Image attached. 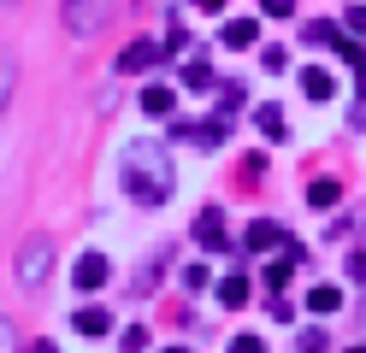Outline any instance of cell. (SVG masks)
<instances>
[{"mask_svg": "<svg viewBox=\"0 0 366 353\" xmlns=\"http://www.w3.org/2000/svg\"><path fill=\"white\" fill-rule=\"evenodd\" d=\"M172 153L159 148V141H130L124 148V195L136 206H159L172 200Z\"/></svg>", "mask_w": 366, "mask_h": 353, "instance_id": "1", "label": "cell"}, {"mask_svg": "<svg viewBox=\"0 0 366 353\" xmlns=\"http://www.w3.org/2000/svg\"><path fill=\"white\" fill-rule=\"evenodd\" d=\"M48 265H54V242H48V235H24L18 265H12L18 289H41V282H48Z\"/></svg>", "mask_w": 366, "mask_h": 353, "instance_id": "2", "label": "cell"}, {"mask_svg": "<svg viewBox=\"0 0 366 353\" xmlns=\"http://www.w3.org/2000/svg\"><path fill=\"white\" fill-rule=\"evenodd\" d=\"M195 242L207 247V253H224V247H231V230H224V218H219L213 206H207V212L195 218Z\"/></svg>", "mask_w": 366, "mask_h": 353, "instance_id": "3", "label": "cell"}, {"mask_svg": "<svg viewBox=\"0 0 366 353\" xmlns=\"http://www.w3.org/2000/svg\"><path fill=\"white\" fill-rule=\"evenodd\" d=\"M242 247H248V253H272V247H290V235H284V224H272V218H260V224H248V235H242Z\"/></svg>", "mask_w": 366, "mask_h": 353, "instance_id": "4", "label": "cell"}, {"mask_svg": "<svg viewBox=\"0 0 366 353\" xmlns=\"http://www.w3.org/2000/svg\"><path fill=\"white\" fill-rule=\"evenodd\" d=\"M71 329L89 336V342H101V336H112V312L107 306H83V312H71Z\"/></svg>", "mask_w": 366, "mask_h": 353, "instance_id": "5", "label": "cell"}, {"mask_svg": "<svg viewBox=\"0 0 366 353\" xmlns=\"http://www.w3.org/2000/svg\"><path fill=\"white\" fill-rule=\"evenodd\" d=\"M107 277H112V265H107V253H83V259H77V271H71V282H77L83 295H89V289H101Z\"/></svg>", "mask_w": 366, "mask_h": 353, "instance_id": "6", "label": "cell"}, {"mask_svg": "<svg viewBox=\"0 0 366 353\" xmlns=\"http://www.w3.org/2000/svg\"><path fill=\"white\" fill-rule=\"evenodd\" d=\"M254 124H260L266 141H284V135H290V118H284L278 101H260V106H254Z\"/></svg>", "mask_w": 366, "mask_h": 353, "instance_id": "7", "label": "cell"}, {"mask_svg": "<svg viewBox=\"0 0 366 353\" xmlns=\"http://www.w3.org/2000/svg\"><path fill=\"white\" fill-rule=\"evenodd\" d=\"M154 59H166V53H159V41H130L124 53H119V71L130 77V71H148Z\"/></svg>", "mask_w": 366, "mask_h": 353, "instance_id": "8", "label": "cell"}, {"mask_svg": "<svg viewBox=\"0 0 366 353\" xmlns=\"http://www.w3.org/2000/svg\"><path fill=\"white\" fill-rule=\"evenodd\" d=\"M107 18V6H95V0H71V6H65V30H95V24Z\"/></svg>", "mask_w": 366, "mask_h": 353, "instance_id": "9", "label": "cell"}, {"mask_svg": "<svg viewBox=\"0 0 366 353\" xmlns=\"http://www.w3.org/2000/svg\"><path fill=\"white\" fill-rule=\"evenodd\" d=\"M302 94H307V101H331V94H337V77H331V71H319V65H307V71H302Z\"/></svg>", "mask_w": 366, "mask_h": 353, "instance_id": "10", "label": "cell"}, {"mask_svg": "<svg viewBox=\"0 0 366 353\" xmlns=\"http://www.w3.org/2000/svg\"><path fill=\"white\" fill-rule=\"evenodd\" d=\"M177 135H189L195 148H219V141H224V124H219V118H201V124H177Z\"/></svg>", "mask_w": 366, "mask_h": 353, "instance_id": "11", "label": "cell"}, {"mask_svg": "<svg viewBox=\"0 0 366 353\" xmlns=\"http://www.w3.org/2000/svg\"><path fill=\"white\" fill-rule=\"evenodd\" d=\"M248 295H254V289H248V277H242V271L219 277V306H231V312H237V306H248Z\"/></svg>", "mask_w": 366, "mask_h": 353, "instance_id": "12", "label": "cell"}, {"mask_svg": "<svg viewBox=\"0 0 366 353\" xmlns=\"http://www.w3.org/2000/svg\"><path fill=\"white\" fill-rule=\"evenodd\" d=\"M295 259H302V253H295V247H284V259H272V265L260 271V277H266V289H272V295H278V289H284V282L295 277Z\"/></svg>", "mask_w": 366, "mask_h": 353, "instance_id": "13", "label": "cell"}, {"mask_svg": "<svg viewBox=\"0 0 366 353\" xmlns=\"http://www.w3.org/2000/svg\"><path fill=\"white\" fill-rule=\"evenodd\" d=\"M177 106V88H166V83H154V88H142V112L148 118H166Z\"/></svg>", "mask_w": 366, "mask_h": 353, "instance_id": "14", "label": "cell"}, {"mask_svg": "<svg viewBox=\"0 0 366 353\" xmlns=\"http://www.w3.org/2000/svg\"><path fill=\"white\" fill-rule=\"evenodd\" d=\"M254 36H260V24H254V18H237V24H224L219 41H224V47H254Z\"/></svg>", "mask_w": 366, "mask_h": 353, "instance_id": "15", "label": "cell"}, {"mask_svg": "<svg viewBox=\"0 0 366 353\" xmlns=\"http://www.w3.org/2000/svg\"><path fill=\"white\" fill-rule=\"evenodd\" d=\"M183 88H213V71H207V59H201V53H189V59H183Z\"/></svg>", "mask_w": 366, "mask_h": 353, "instance_id": "16", "label": "cell"}, {"mask_svg": "<svg viewBox=\"0 0 366 353\" xmlns=\"http://www.w3.org/2000/svg\"><path fill=\"white\" fill-rule=\"evenodd\" d=\"M337 200H342V183H337V177L307 183V206H337Z\"/></svg>", "mask_w": 366, "mask_h": 353, "instance_id": "17", "label": "cell"}, {"mask_svg": "<svg viewBox=\"0 0 366 353\" xmlns=\"http://www.w3.org/2000/svg\"><path fill=\"white\" fill-rule=\"evenodd\" d=\"M337 306H342V295L331 289V282H319V289L307 295V312H319V318H331V312H337Z\"/></svg>", "mask_w": 366, "mask_h": 353, "instance_id": "18", "label": "cell"}, {"mask_svg": "<svg viewBox=\"0 0 366 353\" xmlns=\"http://www.w3.org/2000/svg\"><path fill=\"white\" fill-rule=\"evenodd\" d=\"M237 106H242V88H237V83H231V88H219V124H224Z\"/></svg>", "mask_w": 366, "mask_h": 353, "instance_id": "19", "label": "cell"}, {"mask_svg": "<svg viewBox=\"0 0 366 353\" xmlns=\"http://www.w3.org/2000/svg\"><path fill=\"white\" fill-rule=\"evenodd\" d=\"M119 342H124V353H148V329H142V324H130Z\"/></svg>", "mask_w": 366, "mask_h": 353, "instance_id": "20", "label": "cell"}, {"mask_svg": "<svg viewBox=\"0 0 366 353\" xmlns=\"http://www.w3.org/2000/svg\"><path fill=\"white\" fill-rule=\"evenodd\" d=\"M12 77H18V71H12V59L0 53V112H6V101H12Z\"/></svg>", "mask_w": 366, "mask_h": 353, "instance_id": "21", "label": "cell"}, {"mask_svg": "<svg viewBox=\"0 0 366 353\" xmlns=\"http://www.w3.org/2000/svg\"><path fill=\"white\" fill-rule=\"evenodd\" d=\"M302 41H307V47H337V30H331V24H313Z\"/></svg>", "mask_w": 366, "mask_h": 353, "instance_id": "22", "label": "cell"}, {"mask_svg": "<svg viewBox=\"0 0 366 353\" xmlns=\"http://www.w3.org/2000/svg\"><path fill=\"white\" fill-rule=\"evenodd\" d=\"M295 353H325V329H302V342H295Z\"/></svg>", "mask_w": 366, "mask_h": 353, "instance_id": "23", "label": "cell"}, {"mask_svg": "<svg viewBox=\"0 0 366 353\" xmlns=\"http://www.w3.org/2000/svg\"><path fill=\"white\" fill-rule=\"evenodd\" d=\"M260 65L266 71H290V53H284V47H260Z\"/></svg>", "mask_w": 366, "mask_h": 353, "instance_id": "24", "label": "cell"}, {"mask_svg": "<svg viewBox=\"0 0 366 353\" xmlns=\"http://www.w3.org/2000/svg\"><path fill=\"white\" fill-rule=\"evenodd\" d=\"M207 282H213L207 265H183V289H207Z\"/></svg>", "mask_w": 366, "mask_h": 353, "instance_id": "25", "label": "cell"}, {"mask_svg": "<svg viewBox=\"0 0 366 353\" xmlns=\"http://www.w3.org/2000/svg\"><path fill=\"white\" fill-rule=\"evenodd\" d=\"M231 353H266L260 336H231Z\"/></svg>", "mask_w": 366, "mask_h": 353, "instance_id": "26", "label": "cell"}, {"mask_svg": "<svg viewBox=\"0 0 366 353\" xmlns=\"http://www.w3.org/2000/svg\"><path fill=\"white\" fill-rule=\"evenodd\" d=\"M0 353H18V336H12V318H0Z\"/></svg>", "mask_w": 366, "mask_h": 353, "instance_id": "27", "label": "cell"}, {"mask_svg": "<svg viewBox=\"0 0 366 353\" xmlns=\"http://www.w3.org/2000/svg\"><path fill=\"white\" fill-rule=\"evenodd\" d=\"M30 353H59V347H54V342H36V347H30Z\"/></svg>", "mask_w": 366, "mask_h": 353, "instance_id": "28", "label": "cell"}, {"mask_svg": "<svg viewBox=\"0 0 366 353\" xmlns=\"http://www.w3.org/2000/svg\"><path fill=\"white\" fill-rule=\"evenodd\" d=\"M166 353H183V347H166Z\"/></svg>", "mask_w": 366, "mask_h": 353, "instance_id": "29", "label": "cell"}, {"mask_svg": "<svg viewBox=\"0 0 366 353\" xmlns=\"http://www.w3.org/2000/svg\"><path fill=\"white\" fill-rule=\"evenodd\" d=\"M349 353H360V347H349Z\"/></svg>", "mask_w": 366, "mask_h": 353, "instance_id": "30", "label": "cell"}]
</instances>
